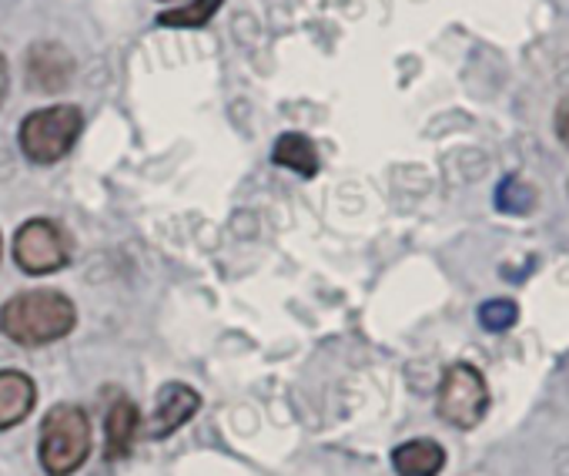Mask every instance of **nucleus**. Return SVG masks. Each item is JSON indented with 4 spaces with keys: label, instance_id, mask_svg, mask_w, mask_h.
<instances>
[{
    "label": "nucleus",
    "instance_id": "4",
    "mask_svg": "<svg viewBox=\"0 0 569 476\" xmlns=\"http://www.w3.org/2000/svg\"><path fill=\"white\" fill-rule=\"evenodd\" d=\"M439 416L446 423H452L456 429H472L482 423L486 409H489V389L486 379L476 366L469 363H456L446 369L442 386H439V403H436Z\"/></svg>",
    "mask_w": 569,
    "mask_h": 476
},
{
    "label": "nucleus",
    "instance_id": "13",
    "mask_svg": "<svg viewBox=\"0 0 569 476\" xmlns=\"http://www.w3.org/2000/svg\"><path fill=\"white\" fill-rule=\"evenodd\" d=\"M221 4H224V0H194V4L158 14V24L161 28H204L218 14Z\"/></svg>",
    "mask_w": 569,
    "mask_h": 476
},
{
    "label": "nucleus",
    "instance_id": "7",
    "mask_svg": "<svg viewBox=\"0 0 569 476\" xmlns=\"http://www.w3.org/2000/svg\"><path fill=\"white\" fill-rule=\"evenodd\" d=\"M201 409V396L184 386V383H168L161 393H158V406H154V416L148 423V436L151 439H161V436H171L178 433L194 413Z\"/></svg>",
    "mask_w": 569,
    "mask_h": 476
},
{
    "label": "nucleus",
    "instance_id": "12",
    "mask_svg": "<svg viewBox=\"0 0 569 476\" xmlns=\"http://www.w3.org/2000/svg\"><path fill=\"white\" fill-rule=\"evenodd\" d=\"M496 208L506 215H529L536 208V188L516 175H506L496 188Z\"/></svg>",
    "mask_w": 569,
    "mask_h": 476
},
{
    "label": "nucleus",
    "instance_id": "10",
    "mask_svg": "<svg viewBox=\"0 0 569 476\" xmlns=\"http://www.w3.org/2000/svg\"><path fill=\"white\" fill-rule=\"evenodd\" d=\"M392 466L399 476H439L446 466V449L436 439H409L392 449Z\"/></svg>",
    "mask_w": 569,
    "mask_h": 476
},
{
    "label": "nucleus",
    "instance_id": "2",
    "mask_svg": "<svg viewBox=\"0 0 569 476\" xmlns=\"http://www.w3.org/2000/svg\"><path fill=\"white\" fill-rule=\"evenodd\" d=\"M41 466L48 476H71L84 466L91 453V423L88 413L74 403L54 406L41 423Z\"/></svg>",
    "mask_w": 569,
    "mask_h": 476
},
{
    "label": "nucleus",
    "instance_id": "17",
    "mask_svg": "<svg viewBox=\"0 0 569 476\" xmlns=\"http://www.w3.org/2000/svg\"><path fill=\"white\" fill-rule=\"evenodd\" d=\"M0 256H4V246H0Z\"/></svg>",
    "mask_w": 569,
    "mask_h": 476
},
{
    "label": "nucleus",
    "instance_id": "6",
    "mask_svg": "<svg viewBox=\"0 0 569 476\" xmlns=\"http://www.w3.org/2000/svg\"><path fill=\"white\" fill-rule=\"evenodd\" d=\"M24 68H28V88L41 91V95H61L74 81V58L58 41L31 44V51L24 58Z\"/></svg>",
    "mask_w": 569,
    "mask_h": 476
},
{
    "label": "nucleus",
    "instance_id": "11",
    "mask_svg": "<svg viewBox=\"0 0 569 476\" xmlns=\"http://www.w3.org/2000/svg\"><path fill=\"white\" fill-rule=\"evenodd\" d=\"M271 161L281 165V168H289V171H296V175H302V178H316L319 168H322V158H319L312 138H306V135H299V131H284V135L274 141Z\"/></svg>",
    "mask_w": 569,
    "mask_h": 476
},
{
    "label": "nucleus",
    "instance_id": "14",
    "mask_svg": "<svg viewBox=\"0 0 569 476\" xmlns=\"http://www.w3.org/2000/svg\"><path fill=\"white\" fill-rule=\"evenodd\" d=\"M516 319H519V306L512 299H489L479 306V323L489 333H506L516 326Z\"/></svg>",
    "mask_w": 569,
    "mask_h": 476
},
{
    "label": "nucleus",
    "instance_id": "1",
    "mask_svg": "<svg viewBox=\"0 0 569 476\" xmlns=\"http://www.w3.org/2000/svg\"><path fill=\"white\" fill-rule=\"evenodd\" d=\"M78 326V309L64 292H21L0 309V333L18 346H48Z\"/></svg>",
    "mask_w": 569,
    "mask_h": 476
},
{
    "label": "nucleus",
    "instance_id": "8",
    "mask_svg": "<svg viewBox=\"0 0 569 476\" xmlns=\"http://www.w3.org/2000/svg\"><path fill=\"white\" fill-rule=\"evenodd\" d=\"M38 403V386L28 373L0 369V433L24 423Z\"/></svg>",
    "mask_w": 569,
    "mask_h": 476
},
{
    "label": "nucleus",
    "instance_id": "9",
    "mask_svg": "<svg viewBox=\"0 0 569 476\" xmlns=\"http://www.w3.org/2000/svg\"><path fill=\"white\" fill-rule=\"evenodd\" d=\"M138 423H141V413L138 406L128 399V396H118L108 409V423H104V433H108V449H104V459L108 463H118L131 453L134 446V436H138Z\"/></svg>",
    "mask_w": 569,
    "mask_h": 476
},
{
    "label": "nucleus",
    "instance_id": "3",
    "mask_svg": "<svg viewBox=\"0 0 569 476\" xmlns=\"http://www.w3.org/2000/svg\"><path fill=\"white\" fill-rule=\"evenodd\" d=\"M84 115L74 105H51L21 121V151L34 165H58L81 138Z\"/></svg>",
    "mask_w": 569,
    "mask_h": 476
},
{
    "label": "nucleus",
    "instance_id": "5",
    "mask_svg": "<svg viewBox=\"0 0 569 476\" xmlns=\"http://www.w3.org/2000/svg\"><path fill=\"white\" fill-rule=\"evenodd\" d=\"M71 259V242L51 218H31L14 235V262L28 276H51Z\"/></svg>",
    "mask_w": 569,
    "mask_h": 476
},
{
    "label": "nucleus",
    "instance_id": "16",
    "mask_svg": "<svg viewBox=\"0 0 569 476\" xmlns=\"http://www.w3.org/2000/svg\"><path fill=\"white\" fill-rule=\"evenodd\" d=\"M8 88H11V75H8V58L0 54V105L8 98Z\"/></svg>",
    "mask_w": 569,
    "mask_h": 476
},
{
    "label": "nucleus",
    "instance_id": "15",
    "mask_svg": "<svg viewBox=\"0 0 569 476\" xmlns=\"http://www.w3.org/2000/svg\"><path fill=\"white\" fill-rule=\"evenodd\" d=\"M552 125H556V138L569 148V95L559 101V108H556V121H552Z\"/></svg>",
    "mask_w": 569,
    "mask_h": 476
}]
</instances>
